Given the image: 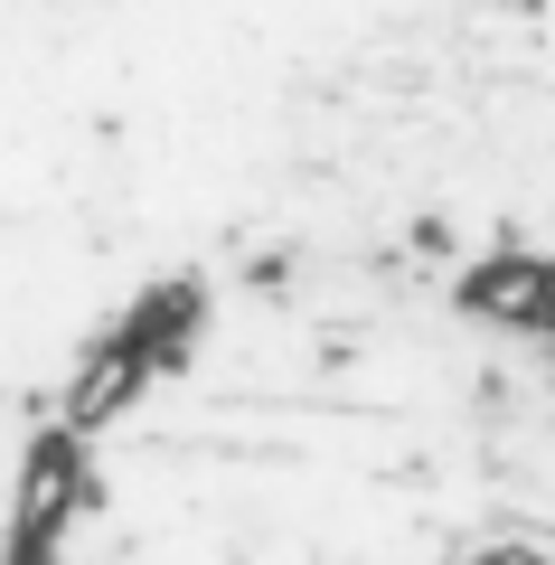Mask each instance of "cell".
I'll return each instance as SVG.
<instances>
[{"label": "cell", "mask_w": 555, "mask_h": 565, "mask_svg": "<svg viewBox=\"0 0 555 565\" xmlns=\"http://www.w3.org/2000/svg\"><path fill=\"white\" fill-rule=\"evenodd\" d=\"M471 565H555V537H546V527H517V537H499V546H480Z\"/></svg>", "instance_id": "6da1fadb"}]
</instances>
